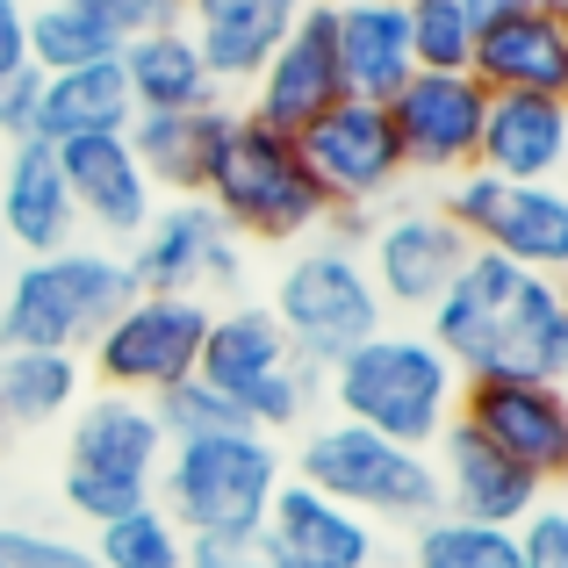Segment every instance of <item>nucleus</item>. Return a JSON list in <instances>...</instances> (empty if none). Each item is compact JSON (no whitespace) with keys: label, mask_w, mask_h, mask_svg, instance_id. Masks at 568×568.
<instances>
[{"label":"nucleus","mask_w":568,"mask_h":568,"mask_svg":"<svg viewBox=\"0 0 568 568\" xmlns=\"http://www.w3.org/2000/svg\"><path fill=\"white\" fill-rule=\"evenodd\" d=\"M324 37H332L338 87L353 101H388L410 80V29H403V0H346L324 8Z\"/></svg>","instance_id":"obj_24"},{"label":"nucleus","mask_w":568,"mask_h":568,"mask_svg":"<svg viewBox=\"0 0 568 568\" xmlns=\"http://www.w3.org/2000/svg\"><path fill=\"white\" fill-rule=\"evenodd\" d=\"M295 152H303L310 181L324 187V202H332V209H382L388 194L410 181L382 101H353L346 94L338 109H324L317 123L295 138Z\"/></svg>","instance_id":"obj_12"},{"label":"nucleus","mask_w":568,"mask_h":568,"mask_svg":"<svg viewBox=\"0 0 568 568\" xmlns=\"http://www.w3.org/2000/svg\"><path fill=\"white\" fill-rule=\"evenodd\" d=\"M159 460H166V432H159V417H152L144 396H115V388H101L94 403L72 410L65 468L115 475V483H144V489H152Z\"/></svg>","instance_id":"obj_23"},{"label":"nucleus","mask_w":568,"mask_h":568,"mask_svg":"<svg viewBox=\"0 0 568 568\" xmlns=\"http://www.w3.org/2000/svg\"><path fill=\"white\" fill-rule=\"evenodd\" d=\"M0 568H94V555L80 540H65V532L0 526Z\"/></svg>","instance_id":"obj_36"},{"label":"nucleus","mask_w":568,"mask_h":568,"mask_svg":"<svg viewBox=\"0 0 568 568\" xmlns=\"http://www.w3.org/2000/svg\"><path fill=\"white\" fill-rule=\"evenodd\" d=\"M468 252L475 245L439 209H388V216H375V231H367L361 266L375 281L382 310H432L446 295V281L468 266Z\"/></svg>","instance_id":"obj_15"},{"label":"nucleus","mask_w":568,"mask_h":568,"mask_svg":"<svg viewBox=\"0 0 568 568\" xmlns=\"http://www.w3.org/2000/svg\"><path fill=\"white\" fill-rule=\"evenodd\" d=\"M439 216L489 260H511L526 274H555L568 266V202L561 187H526L497 181V173H454L439 194Z\"/></svg>","instance_id":"obj_10"},{"label":"nucleus","mask_w":568,"mask_h":568,"mask_svg":"<svg viewBox=\"0 0 568 568\" xmlns=\"http://www.w3.org/2000/svg\"><path fill=\"white\" fill-rule=\"evenodd\" d=\"M130 87H123V65L101 58V65H80V72H43V94H37V144H80V138H123L130 130Z\"/></svg>","instance_id":"obj_28"},{"label":"nucleus","mask_w":568,"mask_h":568,"mask_svg":"<svg viewBox=\"0 0 568 568\" xmlns=\"http://www.w3.org/2000/svg\"><path fill=\"white\" fill-rule=\"evenodd\" d=\"M460 8H468L475 29H483V22H497V14H511V8H532V0H460Z\"/></svg>","instance_id":"obj_42"},{"label":"nucleus","mask_w":568,"mask_h":568,"mask_svg":"<svg viewBox=\"0 0 568 568\" xmlns=\"http://www.w3.org/2000/svg\"><path fill=\"white\" fill-rule=\"evenodd\" d=\"M252 547L266 555V568H375V555H382V540H375L367 518L324 504L317 489H303V483L274 489Z\"/></svg>","instance_id":"obj_17"},{"label":"nucleus","mask_w":568,"mask_h":568,"mask_svg":"<svg viewBox=\"0 0 568 568\" xmlns=\"http://www.w3.org/2000/svg\"><path fill=\"white\" fill-rule=\"evenodd\" d=\"M115 65H123V87H130V109L138 115H187V109H216L223 101L181 22H159V29L123 37Z\"/></svg>","instance_id":"obj_26"},{"label":"nucleus","mask_w":568,"mask_h":568,"mask_svg":"<svg viewBox=\"0 0 568 568\" xmlns=\"http://www.w3.org/2000/svg\"><path fill=\"white\" fill-rule=\"evenodd\" d=\"M0 432H8V425H0Z\"/></svg>","instance_id":"obj_45"},{"label":"nucleus","mask_w":568,"mask_h":568,"mask_svg":"<svg viewBox=\"0 0 568 568\" xmlns=\"http://www.w3.org/2000/svg\"><path fill=\"white\" fill-rule=\"evenodd\" d=\"M410 568H518V532L439 511L410 526Z\"/></svg>","instance_id":"obj_32"},{"label":"nucleus","mask_w":568,"mask_h":568,"mask_svg":"<svg viewBox=\"0 0 568 568\" xmlns=\"http://www.w3.org/2000/svg\"><path fill=\"white\" fill-rule=\"evenodd\" d=\"M194 202H209L223 216V231L245 237V245H303V237H317L324 216H332V202L310 181L295 138L260 130L245 109L231 115V130H223L216 159H209V181H202Z\"/></svg>","instance_id":"obj_4"},{"label":"nucleus","mask_w":568,"mask_h":568,"mask_svg":"<svg viewBox=\"0 0 568 568\" xmlns=\"http://www.w3.org/2000/svg\"><path fill=\"white\" fill-rule=\"evenodd\" d=\"M483 94H568V22L561 0H532L475 29L468 58Z\"/></svg>","instance_id":"obj_18"},{"label":"nucleus","mask_w":568,"mask_h":568,"mask_svg":"<svg viewBox=\"0 0 568 568\" xmlns=\"http://www.w3.org/2000/svg\"><path fill=\"white\" fill-rule=\"evenodd\" d=\"M432 475H439V511L446 518H475V526L518 532L532 504H547L540 475H526L518 460H504L497 446H483L460 417L439 432V446H432Z\"/></svg>","instance_id":"obj_16"},{"label":"nucleus","mask_w":568,"mask_h":568,"mask_svg":"<svg viewBox=\"0 0 568 568\" xmlns=\"http://www.w3.org/2000/svg\"><path fill=\"white\" fill-rule=\"evenodd\" d=\"M266 317L281 324V338H288L295 361H310L317 375H332L353 346H367V338L382 332L388 310H382L375 281H367L361 252H338V245L317 237V245H303L288 266H281Z\"/></svg>","instance_id":"obj_8"},{"label":"nucleus","mask_w":568,"mask_h":568,"mask_svg":"<svg viewBox=\"0 0 568 568\" xmlns=\"http://www.w3.org/2000/svg\"><path fill=\"white\" fill-rule=\"evenodd\" d=\"M382 109L388 130H396L403 173H432V181L475 173V138H483V109H489L475 72H410Z\"/></svg>","instance_id":"obj_13"},{"label":"nucleus","mask_w":568,"mask_h":568,"mask_svg":"<svg viewBox=\"0 0 568 568\" xmlns=\"http://www.w3.org/2000/svg\"><path fill=\"white\" fill-rule=\"evenodd\" d=\"M194 382L216 388L252 432L281 439L310 417V403L324 396V375L310 361H295L281 324L266 317V303L252 310H216L202 332V361H194Z\"/></svg>","instance_id":"obj_7"},{"label":"nucleus","mask_w":568,"mask_h":568,"mask_svg":"<svg viewBox=\"0 0 568 568\" xmlns=\"http://www.w3.org/2000/svg\"><path fill=\"white\" fill-rule=\"evenodd\" d=\"M425 338L454 361V375H568V303L555 274H526L511 260L468 252L446 295L425 310Z\"/></svg>","instance_id":"obj_1"},{"label":"nucleus","mask_w":568,"mask_h":568,"mask_svg":"<svg viewBox=\"0 0 568 568\" xmlns=\"http://www.w3.org/2000/svg\"><path fill=\"white\" fill-rule=\"evenodd\" d=\"M152 417H159V432H166V446L209 439V432H237V425H245V417H237L231 403L216 396V388H202V382H181V388H166V396H152Z\"/></svg>","instance_id":"obj_34"},{"label":"nucleus","mask_w":568,"mask_h":568,"mask_svg":"<svg viewBox=\"0 0 568 568\" xmlns=\"http://www.w3.org/2000/svg\"><path fill=\"white\" fill-rule=\"evenodd\" d=\"M561 166H568V94H489L483 138H475V173L555 187Z\"/></svg>","instance_id":"obj_21"},{"label":"nucleus","mask_w":568,"mask_h":568,"mask_svg":"<svg viewBox=\"0 0 568 568\" xmlns=\"http://www.w3.org/2000/svg\"><path fill=\"white\" fill-rule=\"evenodd\" d=\"M87 555H94V568H187V532L159 504H138V511L94 526Z\"/></svg>","instance_id":"obj_31"},{"label":"nucleus","mask_w":568,"mask_h":568,"mask_svg":"<svg viewBox=\"0 0 568 568\" xmlns=\"http://www.w3.org/2000/svg\"><path fill=\"white\" fill-rule=\"evenodd\" d=\"M187 568H266L252 540H187Z\"/></svg>","instance_id":"obj_40"},{"label":"nucleus","mask_w":568,"mask_h":568,"mask_svg":"<svg viewBox=\"0 0 568 568\" xmlns=\"http://www.w3.org/2000/svg\"><path fill=\"white\" fill-rule=\"evenodd\" d=\"M115 51H123V37L101 14L72 8V0H43V8L22 14V58L37 72H80V65L115 58Z\"/></svg>","instance_id":"obj_30"},{"label":"nucleus","mask_w":568,"mask_h":568,"mask_svg":"<svg viewBox=\"0 0 568 568\" xmlns=\"http://www.w3.org/2000/svg\"><path fill=\"white\" fill-rule=\"evenodd\" d=\"M65 511L87 518V526H109V518L138 511V504H152V489L144 483H115V475H87V468H65Z\"/></svg>","instance_id":"obj_35"},{"label":"nucleus","mask_w":568,"mask_h":568,"mask_svg":"<svg viewBox=\"0 0 568 568\" xmlns=\"http://www.w3.org/2000/svg\"><path fill=\"white\" fill-rule=\"evenodd\" d=\"M130 281L138 295H194L231 288L237 281V237L223 231V216L209 202H159L152 223L130 237Z\"/></svg>","instance_id":"obj_14"},{"label":"nucleus","mask_w":568,"mask_h":568,"mask_svg":"<svg viewBox=\"0 0 568 568\" xmlns=\"http://www.w3.org/2000/svg\"><path fill=\"white\" fill-rule=\"evenodd\" d=\"M22 0H0V80H8V72L14 65H29V58H22Z\"/></svg>","instance_id":"obj_41"},{"label":"nucleus","mask_w":568,"mask_h":568,"mask_svg":"<svg viewBox=\"0 0 568 568\" xmlns=\"http://www.w3.org/2000/svg\"><path fill=\"white\" fill-rule=\"evenodd\" d=\"M37 94H43L37 65H14L8 80H0V138L8 144H29V130H37Z\"/></svg>","instance_id":"obj_38"},{"label":"nucleus","mask_w":568,"mask_h":568,"mask_svg":"<svg viewBox=\"0 0 568 568\" xmlns=\"http://www.w3.org/2000/svg\"><path fill=\"white\" fill-rule=\"evenodd\" d=\"M518 568H568V504H532L518 526Z\"/></svg>","instance_id":"obj_37"},{"label":"nucleus","mask_w":568,"mask_h":568,"mask_svg":"<svg viewBox=\"0 0 568 568\" xmlns=\"http://www.w3.org/2000/svg\"><path fill=\"white\" fill-rule=\"evenodd\" d=\"M303 8H346V0H303Z\"/></svg>","instance_id":"obj_43"},{"label":"nucleus","mask_w":568,"mask_h":568,"mask_svg":"<svg viewBox=\"0 0 568 568\" xmlns=\"http://www.w3.org/2000/svg\"><path fill=\"white\" fill-rule=\"evenodd\" d=\"M303 0H181V29L194 43V58L209 65V80L223 87H252V72L288 43V29L303 22Z\"/></svg>","instance_id":"obj_20"},{"label":"nucleus","mask_w":568,"mask_h":568,"mask_svg":"<svg viewBox=\"0 0 568 568\" xmlns=\"http://www.w3.org/2000/svg\"><path fill=\"white\" fill-rule=\"evenodd\" d=\"M80 382L87 361L72 353H0V425H58L80 410Z\"/></svg>","instance_id":"obj_29"},{"label":"nucleus","mask_w":568,"mask_h":568,"mask_svg":"<svg viewBox=\"0 0 568 568\" xmlns=\"http://www.w3.org/2000/svg\"><path fill=\"white\" fill-rule=\"evenodd\" d=\"M454 417L540 483L568 475V388L547 375H468Z\"/></svg>","instance_id":"obj_11"},{"label":"nucleus","mask_w":568,"mask_h":568,"mask_svg":"<svg viewBox=\"0 0 568 568\" xmlns=\"http://www.w3.org/2000/svg\"><path fill=\"white\" fill-rule=\"evenodd\" d=\"M403 29H410V65L417 72H468L475 14L460 0H403Z\"/></svg>","instance_id":"obj_33"},{"label":"nucleus","mask_w":568,"mask_h":568,"mask_svg":"<svg viewBox=\"0 0 568 568\" xmlns=\"http://www.w3.org/2000/svg\"><path fill=\"white\" fill-rule=\"evenodd\" d=\"M324 396L338 403L346 425H367V432H382V439L410 446V454H432L439 432L454 425L460 375L425 332L382 324L367 346H353L346 361L324 375Z\"/></svg>","instance_id":"obj_2"},{"label":"nucleus","mask_w":568,"mask_h":568,"mask_svg":"<svg viewBox=\"0 0 568 568\" xmlns=\"http://www.w3.org/2000/svg\"><path fill=\"white\" fill-rule=\"evenodd\" d=\"M231 101H216V109H187V115H130L123 144L138 152L144 181H152L166 202H194L209 181V159H216L223 130H231Z\"/></svg>","instance_id":"obj_27"},{"label":"nucleus","mask_w":568,"mask_h":568,"mask_svg":"<svg viewBox=\"0 0 568 568\" xmlns=\"http://www.w3.org/2000/svg\"><path fill=\"white\" fill-rule=\"evenodd\" d=\"M0 237H8V252H22V260L65 252L72 237H80V216H72L58 152H51V144H37V138L14 144L8 173H0Z\"/></svg>","instance_id":"obj_25"},{"label":"nucleus","mask_w":568,"mask_h":568,"mask_svg":"<svg viewBox=\"0 0 568 568\" xmlns=\"http://www.w3.org/2000/svg\"><path fill=\"white\" fill-rule=\"evenodd\" d=\"M72 8L101 14L115 37H138V29H159V22H181V0H72Z\"/></svg>","instance_id":"obj_39"},{"label":"nucleus","mask_w":568,"mask_h":568,"mask_svg":"<svg viewBox=\"0 0 568 568\" xmlns=\"http://www.w3.org/2000/svg\"><path fill=\"white\" fill-rule=\"evenodd\" d=\"M58 173H65L72 194V216L80 231L101 237H138L159 209V187L144 181L138 152L123 138H80V144H58Z\"/></svg>","instance_id":"obj_22"},{"label":"nucleus","mask_w":568,"mask_h":568,"mask_svg":"<svg viewBox=\"0 0 568 568\" xmlns=\"http://www.w3.org/2000/svg\"><path fill=\"white\" fill-rule=\"evenodd\" d=\"M338 101H346V87H338V65H332L324 8H310L303 22L288 29V43H281V51L266 58L260 72H252L245 115H252L260 130H274V138H303V130L317 123L324 109H338Z\"/></svg>","instance_id":"obj_19"},{"label":"nucleus","mask_w":568,"mask_h":568,"mask_svg":"<svg viewBox=\"0 0 568 568\" xmlns=\"http://www.w3.org/2000/svg\"><path fill=\"white\" fill-rule=\"evenodd\" d=\"M281 483H288L281 439L237 425V432H209V439L166 446V460L152 475V504L187 540H252Z\"/></svg>","instance_id":"obj_3"},{"label":"nucleus","mask_w":568,"mask_h":568,"mask_svg":"<svg viewBox=\"0 0 568 568\" xmlns=\"http://www.w3.org/2000/svg\"><path fill=\"white\" fill-rule=\"evenodd\" d=\"M0 274H8V237H0Z\"/></svg>","instance_id":"obj_44"},{"label":"nucleus","mask_w":568,"mask_h":568,"mask_svg":"<svg viewBox=\"0 0 568 568\" xmlns=\"http://www.w3.org/2000/svg\"><path fill=\"white\" fill-rule=\"evenodd\" d=\"M130 295H138V281H130L123 252L65 245L22 260L0 295V353H72L80 361Z\"/></svg>","instance_id":"obj_5"},{"label":"nucleus","mask_w":568,"mask_h":568,"mask_svg":"<svg viewBox=\"0 0 568 568\" xmlns=\"http://www.w3.org/2000/svg\"><path fill=\"white\" fill-rule=\"evenodd\" d=\"M216 310L194 303V295H130L101 338L87 346V367L101 375V388L115 396H166V388L194 382V361H202V332Z\"/></svg>","instance_id":"obj_9"},{"label":"nucleus","mask_w":568,"mask_h":568,"mask_svg":"<svg viewBox=\"0 0 568 568\" xmlns=\"http://www.w3.org/2000/svg\"><path fill=\"white\" fill-rule=\"evenodd\" d=\"M288 468H295L288 483L317 489L324 504L367 518V526H375V518H388V526H425V518H439L432 454H410V446L382 439V432H367V425H346V417L310 432Z\"/></svg>","instance_id":"obj_6"}]
</instances>
